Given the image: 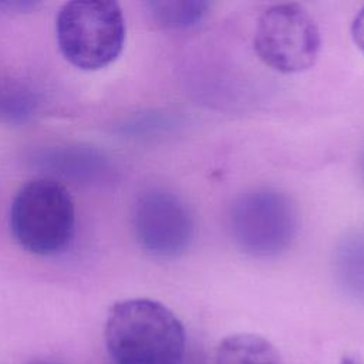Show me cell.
<instances>
[{
    "instance_id": "1",
    "label": "cell",
    "mask_w": 364,
    "mask_h": 364,
    "mask_svg": "<svg viewBox=\"0 0 364 364\" xmlns=\"http://www.w3.org/2000/svg\"><path fill=\"white\" fill-rule=\"evenodd\" d=\"M104 334L115 364H181L186 346L178 316L165 304L142 297L115 303Z\"/></svg>"
},
{
    "instance_id": "2",
    "label": "cell",
    "mask_w": 364,
    "mask_h": 364,
    "mask_svg": "<svg viewBox=\"0 0 364 364\" xmlns=\"http://www.w3.org/2000/svg\"><path fill=\"white\" fill-rule=\"evenodd\" d=\"M10 230L26 252L37 256L63 253L75 233V209L68 189L54 178H34L14 195Z\"/></svg>"
},
{
    "instance_id": "3",
    "label": "cell",
    "mask_w": 364,
    "mask_h": 364,
    "mask_svg": "<svg viewBox=\"0 0 364 364\" xmlns=\"http://www.w3.org/2000/svg\"><path fill=\"white\" fill-rule=\"evenodd\" d=\"M228 229L236 247L247 256L273 259L293 245L299 215L294 202L272 186L239 193L229 206Z\"/></svg>"
},
{
    "instance_id": "4",
    "label": "cell",
    "mask_w": 364,
    "mask_h": 364,
    "mask_svg": "<svg viewBox=\"0 0 364 364\" xmlns=\"http://www.w3.org/2000/svg\"><path fill=\"white\" fill-rule=\"evenodd\" d=\"M57 43L64 58L85 71L114 63L125 43V20L118 3L74 0L65 3L55 21Z\"/></svg>"
},
{
    "instance_id": "5",
    "label": "cell",
    "mask_w": 364,
    "mask_h": 364,
    "mask_svg": "<svg viewBox=\"0 0 364 364\" xmlns=\"http://www.w3.org/2000/svg\"><path fill=\"white\" fill-rule=\"evenodd\" d=\"M320 47L317 23L301 4H274L257 20L253 48L274 71L293 74L309 70L316 63Z\"/></svg>"
},
{
    "instance_id": "6",
    "label": "cell",
    "mask_w": 364,
    "mask_h": 364,
    "mask_svg": "<svg viewBox=\"0 0 364 364\" xmlns=\"http://www.w3.org/2000/svg\"><path fill=\"white\" fill-rule=\"evenodd\" d=\"M132 229L138 245L148 255L175 259L191 246L195 220L179 195L155 186L138 195L132 209Z\"/></svg>"
},
{
    "instance_id": "7",
    "label": "cell",
    "mask_w": 364,
    "mask_h": 364,
    "mask_svg": "<svg viewBox=\"0 0 364 364\" xmlns=\"http://www.w3.org/2000/svg\"><path fill=\"white\" fill-rule=\"evenodd\" d=\"M333 272L338 287L364 303V228L347 232L333 255Z\"/></svg>"
},
{
    "instance_id": "8",
    "label": "cell",
    "mask_w": 364,
    "mask_h": 364,
    "mask_svg": "<svg viewBox=\"0 0 364 364\" xmlns=\"http://www.w3.org/2000/svg\"><path fill=\"white\" fill-rule=\"evenodd\" d=\"M215 364H280V354L267 338L240 333L219 343Z\"/></svg>"
},
{
    "instance_id": "9",
    "label": "cell",
    "mask_w": 364,
    "mask_h": 364,
    "mask_svg": "<svg viewBox=\"0 0 364 364\" xmlns=\"http://www.w3.org/2000/svg\"><path fill=\"white\" fill-rule=\"evenodd\" d=\"M208 1H151L148 3L152 21L168 30H189L198 27L209 14Z\"/></svg>"
},
{
    "instance_id": "10",
    "label": "cell",
    "mask_w": 364,
    "mask_h": 364,
    "mask_svg": "<svg viewBox=\"0 0 364 364\" xmlns=\"http://www.w3.org/2000/svg\"><path fill=\"white\" fill-rule=\"evenodd\" d=\"M351 37L357 47L364 53V7L358 11L351 23Z\"/></svg>"
},
{
    "instance_id": "11",
    "label": "cell",
    "mask_w": 364,
    "mask_h": 364,
    "mask_svg": "<svg viewBox=\"0 0 364 364\" xmlns=\"http://www.w3.org/2000/svg\"><path fill=\"white\" fill-rule=\"evenodd\" d=\"M37 6H40L38 3H33V1H18V3H10V1H6V3H0V9H9L11 11H28L31 9H36Z\"/></svg>"
},
{
    "instance_id": "12",
    "label": "cell",
    "mask_w": 364,
    "mask_h": 364,
    "mask_svg": "<svg viewBox=\"0 0 364 364\" xmlns=\"http://www.w3.org/2000/svg\"><path fill=\"white\" fill-rule=\"evenodd\" d=\"M340 364H364V361H363L361 358L355 357V355L347 354V355H344V357L341 358V363H340Z\"/></svg>"
},
{
    "instance_id": "13",
    "label": "cell",
    "mask_w": 364,
    "mask_h": 364,
    "mask_svg": "<svg viewBox=\"0 0 364 364\" xmlns=\"http://www.w3.org/2000/svg\"><path fill=\"white\" fill-rule=\"evenodd\" d=\"M361 169H363V176H364V154H363V159H361Z\"/></svg>"
},
{
    "instance_id": "14",
    "label": "cell",
    "mask_w": 364,
    "mask_h": 364,
    "mask_svg": "<svg viewBox=\"0 0 364 364\" xmlns=\"http://www.w3.org/2000/svg\"><path fill=\"white\" fill-rule=\"evenodd\" d=\"M31 364H57V363H44V361H38V363H31Z\"/></svg>"
}]
</instances>
